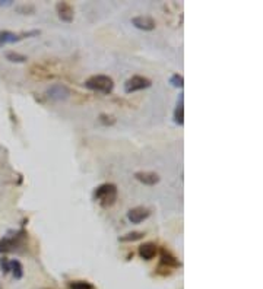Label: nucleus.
Masks as SVG:
<instances>
[{
    "instance_id": "nucleus-1",
    "label": "nucleus",
    "mask_w": 263,
    "mask_h": 289,
    "mask_svg": "<svg viewBox=\"0 0 263 289\" xmlns=\"http://www.w3.org/2000/svg\"><path fill=\"white\" fill-rule=\"evenodd\" d=\"M117 186L113 183H104L101 186H98L94 190V200L101 206V207H111L116 202H117Z\"/></svg>"
},
{
    "instance_id": "nucleus-2",
    "label": "nucleus",
    "mask_w": 263,
    "mask_h": 289,
    "mask_svg": "<svg viewBox=\"0 0 263 289\" xmlns=\"http://www.w3.org/2000/svg\"><path fill=\"white\" fill-rule=\"evenodd\" d=\"M85 88L104 95H108L114 89V81L107 75H94L85 81Z\"/></svg>"
},
{
    "instance_id": "nucleus-3",
    "label": "nucleus",
    "mask_w": 263,
    "mask_h": 289,
    "mask_svg": "<svg viewBox=\"0 0 263 289\" xmlns=\"http://www.w3.org/2000/svg\"><path fill=\"white\" fill-rule=\"evenodd\" d=\"M151 85H152L151 79H148V78H145V76L135 75V76L129 78V79L124 82V92H126V94H133V92H138V91L151 88Z\"/></svg>"
},
{
    "instance_id": "nucleus-4",
    "label": "nucleus",
    "mask_w": 263,
    "mask_h": 289,
    "mask_svg": "<svg viewBox=\"0 0 263 289\" xmlns=\"http://www.w3.org/2000/svg\"><path fill=\"white\" fill-rule=\"evenodd\" d=\"M24 238H25V231L24 229L18 231L12 237H5L2 241H0V253H12V251H15L22 244Z\"/></svg>"
},
{
    "instance_id": "nucleus-5",
    "label": "nucleus",
    "mask_w": 263,
    "mask_h": 289,
    "mask_svg": "<svg viewBox=\"0 0 263 289\" xmlns=\"http://www.w3.org/2000/svg\"><path fill=\"white\" fill-rule=\"evenodd\" d=\"M40 31H30V33H24V34H15L11 31H5V30H0V47L6 46V44H14L21 41L22 38H28V37H34L38 35Z\"/></svg>"
},
{
    "instance_id": "nucleus-6",
    "label": "nucleus",
    "mask_w": 263,
    "mask_h": 289,
    "mask_svg": "<svg viewBox=\"0 0 263 289\" xmlns=\"http://www.w3.org/2000/svg\"><path fill=\"white\" fill-rule=\"evenodd\" d=\"M47 97L53 101H65L69 98L70 95V91L68 86L62 85V84H56V85H52L49 89H47Z\"/></svg>"
},
{
    "instance_id": "nucleus-7",
    "label": "nucleus",
    "mask_w": 263,
    "mask_h": 289,
    "mask_svg": "<svg viewBox=\"0 0 263 289\" xmlns=\"http://www.w3.org/2000/svg\"><path fill=\"white\" fill-rule=\"evenodd\" d=\"M149 216H151V210L148 207H143V206H136V207H133L127 212V219L135 225L146 221Z\"/></svg>"
},
{
    "instance_id": "nucleus-8",
    "label": "nucleus",
    "mask_w": 263,
    "mask_h": 289,
    "mask_svg": "<svg viewBox=\"0 0 263 289\" xmlns=\"http://www.w3.org/2000/svg\"><path fill=\"white\" fill-rule=\"evenodd\" d=\"M132 25L138 30H142V31H154L155 27H157V22L152 17L140 15V17L132 18Z\"/></svg>"
},
{
    "instance_id": "nucleus-9",
    "label": "nucleus",
    "mask_w": 263,
    "mask_h": 289,
    "mask_svg": "<svg viewBox=\"0 0 263 289\" xmlns=\"http://www.w3.org/2000/svg\"><path fill=\"white\" fill-rule=\"evenodd\" d=\"M135 178L142 183V184H146V186H155L159 183V175L154 171H138L135 172Z\"/></svg>"
},
{
    "instance_id": "nucleus-10",
    "label": "nucleus",
    "mask_w": 263,
    "mask_h": 289,
    "mask_svg": "<svg viewBox=\"0 0 263 289\" xmlns=\"http://www.w3.org/2000/svg\"><path fill=\"white\" fill-rule=\"evenodd\" d=\"M56 11H57L59 18H60L63 22H72V21H73L75 12H73V8H72L68 2H59V3L56 5Z\"/></svg>"
},
{
    "instance_id": "nucleus-11",
    "label": "nucleus",
    "mask_w": 263,
    "mask_h": 289,
    "mask_svg": "<svg viewBox=\"0 0 263 289\" xmlns=\"http://www.w3.org/2000/svg\"><path fill=\"white\" fill-rule=\"evenodd\" d=\"M161 266H165L167 269H175V267H180L181 263L180 260L171 254L167 248H162L161 250Z\"/></svg>"
},
{
    "instance_id": "nucleus-12",
    "label": "nucleus",
    "mask_w": 263,
    "mask_h": 289,
    "mask_svg": "<svg viewBox=\"0 0 263 289\" xmlns=\"http://www.w3.org/2000/svg\"><path fill=\"white\" fill-rule=\"evenodd\" d=\"M158 253V247L155 242H143L139 245V255L143 258V260H152Z\"/></svg>"
},
{
    "instance_id": "nucleus-13",
    "label": "nucleus",
    "mask_w": 263,
    "mask_h": 289,
    "mask_svg": "<svg viewBox=\"0 0 263 289\" xmlns=\"http://www.w3.org/2000/svg\"><path fill=\"white\" fill-rule=\"evenodd\" d=\"M184 94H180V101L177 102V108L174 110V123L178 124V126H183L184 124V105H183V97Z\"/></svg>"
},
{
    "instance_id": "nucleus-14",
    "label": "nucleus",
    "mask_w": 263,
    "mask_h": 289,
    "mask_svg": "<svg viewBox=\"0 0 263 289\" xmlns=\"http://www.w3.org/2000/svg\"><path fill=\"white\" fill-rule=\"evenodd\" d=\"M9 269L14 274L15 279H22L24 276V266L19 260H11L9 261Z\"/></svg>"
},
{
    "instance_id": "nucleus-15",
    "label": "nucleus",
    "mask_w": 263,
    "mask_h": 289,
    "mask_svg": "<svg viewBox=\"0 0 263 289\" xmlns=\"http://www.w3.org/2000/svg\"><path fill=\"white\" fill-rule=\"evenodd\" d=\"M145 237V232H140V231H133V232H129L123 237L119 238L120 242H133V241H139Z\"/></svg>"
},
{
    "instance_id": "nucleus-16",
    "label": "nucleus",
    "mask_w": 263,
    "mask_h": 289,
    "mask_svg": "<svg viewBox=\"0 0 263 289\" xmlns=\"http://www.w3.org/2000/svg\"><path fill=\"white\" fill-rule=\"evenodd\" d=\"M6 60H9L11 63H25L28 59L24 54L15 53V51H8L6 53Z\"/></svg>"
},
{
    "instance_id": "nucleus-17",
    "label": "nucleus",
    "mask_w": 263,
    "mask_h": 289,
    "mask_svg": "<svg viewBox=\"0 0 263 289\" xmlns=\"http://www.w3.org/2000/svg\"><path fill=\"white\" fill-rule=\"evenodd\" d=\"M70 289H94V285L88 280H73L69 283Z\"/></svg>"
},
{
    "instance_id": "nucleus-18",
    "label": "nucleus",
    "mask_w": 263,
    "mask_h": 289,
    "mask_svg": "<svg viewBox=\"0 0 263 289\" xmlns=\"http://www.w3.org/2000/svg\"><path fill=\"white\" fill-rule=\"evenodd\" d=\"M170 84H171V86H174V88H183L184 86V78L181 76V75H178V73H174V75H171V78H170Z\"/></svg>"
},
{
    "instance_id": "nucleus-19",
    "label": "nucleus",
    "mask_w": 263,
    "mask_h": 289,
    "mask_svg": "<svg viewBox=\"0 0 263 289\" xmlns=\"http://www.w3.org/2000/svg\"><path fill=\"white\" fill-rule=\"evenodd\" d=\"M98 121H100L103 126H113V124H116L114 116H110V114H100Z\"/></svg>"
},
{
    "instance_id": "nucleus-20",
    "label": "nucleus",
    "mask_w": 263,
    "mask_h": 289,
    "mask_svg": "<svg viewBox=\"0 0 263 289\" xmlns=\"http://www.w3.org/2000/svg\"><path fill=\"white\" fill-rule=\"evenodd\" d=\"M0 267H2V272H3L5 274L11 272V269H9V260H8L6 257L0 258Z\"/></svg>"
},
{
    "instance_id": "nucleus-21",
    "label": "nucleus",
    "mask_w": 263,
    "mask_h": 289,
    "mask_svg": "<svg viewBox=\"0 0 263 289\" xmlns=\"http://www.w3.org/2000/svg\"><path fill=\"white\" fill-rule=\"evenodd\" d=\"M12 5V0H0V6H11Z\"/></svg>"
},
{
    "instance_id": "nucleus-22",
    "label": "nucleus",
    "mask_w": 263,
    "mask_h": 289,
    "mask_svg": "<svg viewBox=\"0 0 263 289\" xmlns=\"http://www.w3.org/2000/svg\"><path fill=\"white\" fill-rule=\"evenodd\" d=\"M46 289H49V288H46Z\"/></svg>"
}]
</instances>
